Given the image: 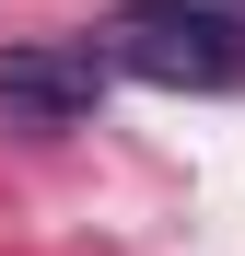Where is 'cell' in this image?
Here are the masks:
<instances>
[{
  "label": "cell",
  "mask_w": 245,
  "mask_h": 256,
  "mask_svg": "<svg viewBox=\"0 0 245 256\" xmlns=\"http://www.w3.org/2000/svg\"><path fill=\"white\" fill-rule=\"evenodd\" d=\"M105 70L152 82V94H245V24L210 0H140V12L105 24Z\"/></svg>",
  "instance_id": "1"
},
{
  "label": "cell",
  "mask_w": 245,
  "mask_h": 256,
  "mask_svg": "<svg viewBox=\"0 0 245 256\" xmlns=\"http://www.w3.org/2000/svg\"><path fill=\"white\" fill-rule=\"evenodd\" d=\"M94 105H105V58L94 47H59V35L0 47V116L12 128H82Z\"/></svg>",
  "instance_id": "2"
}]
</instances>
